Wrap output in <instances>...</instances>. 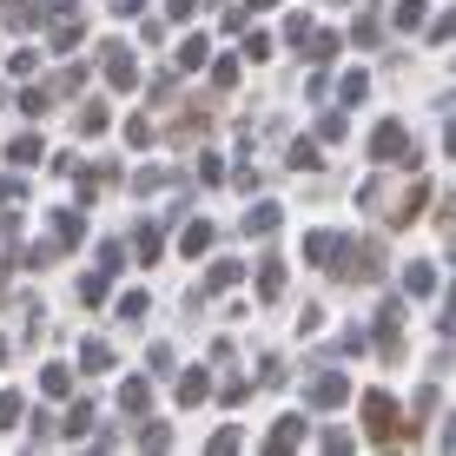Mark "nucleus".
Here are the masks:
<instances>
[{
  "mask_svg": "<svg viewBox=\"0 0 456 456\" xmlns=\"http://www.w3.org/2000/svg\"><path fill=\"white\" fill-rule=\"evenodd\" d=\"M305 397L318 403V411H338L344 397H351V377L344 370H311V384H305Z\"/></svg>",
  "mask_w": 456,
  "mask_h": 456,
  "instance_id": "2",
  "label": "nucleus"
},
{
  "mask_svg": "<svg viewBox=\"0 0 456 456\" xmlns=\"http://www.w3.org/2000/svg\"><path fill=\"white\" fill-rule=\"evenodd\" d=\"M297 444H305V417H285L272 430V450H297Z\"/></svg>",
  "mask_w": 456,
  "mask_h": 456,
  "instance_id": "16",
  "label": "nucleus"
},
{
  "mask_svg": "<svg viewBox=\"0 0 456 456\" xmlns=\"http://www.w3.org/2000/svg\"><path fill=\"white\" fill-rule=\"evenodd\" d=\"M119 318H126V324L146 318V291H126V297H119Z\"/></svg>",
  "mask_w": 456,
  "mask_h": 456,
  "instance_id": "29",
  "label": "nucleus"
},
{
  "mask_svg": "<svg viewBox=\"0 0 456 456\" xmlns=\"http://www.w3.org/2000/svg\"><path fill=\"white\" fill-rule=\"evenodd\" d=\"M139 444H146V450H166L172 430H166V423H146V430H139Z\"/></svg>",
  "mask_w": 456,
  "mask_h": 456,
  "instance_id": "30",
  "label": "nucleus"
},
{
  "mask_svg": "<svg viewBox=\"0 0 456 456\" xmlns=\"http://www.w3.org/2000/svg\"><path fill=\"white\" fill-rule=\"evenodd\" d=\"M436 331H444V338H456V291H450V305H444V318H436Z\"/></svg>",
  "mask_w": 456,
  "mask_h": 456,
  "instance_id": "35",
  "label": "nucleus"
},
{
  "mask_svg": "<svg viewBox=\"0 0 456 456\" xmlns=\"http://www.w3.org/2000/svg\"><path fill=\"white\" fill-rule=\"evenodd\" d=\"M73 133H80V139L106 133V106H80V119H73Z\"/></svg>",
  "mask_w": 456,
  "mask_h": 456,
  "instance_id": "20",
  "label": "nucleus"
},
{
  "mask_svg": "<svg viewBox=\"0 0 456 456\" xmlns=\"http://www.w3.org/2000/svg\"><path fill=\"white\" fill-rule=\"evenodd\" d=\"M53 232H60L67 245H80V239H86V218H80V212H60V218H53Z\"/></svg>",
  "mask_w": 456,
  "mask_h": 456,
  "instance_id": "22",
  "label": "nucleus"
},
{
  "mask_svg": "<svg viewBox=\"0 0 456 456\" xmlns=\"http://www.w3.org/2000/svg\"><path fill=\"white\" fill-rule=\"evenodd\" d=\"M239 272L245 265H232V258H218L212 272H206V291H225V285H239Z\"/></svg>",
  "mask_w": 456,
  "mask_h": 456,
  "instance_id": "17",
  "label": "nucleus"
},
{
  "mask_svg": "<svg viewBox=\"0 0 456 456\" xmlns=\"http://www.w3.org/2000/svg\"><path fill=\"white\" fill-rule=\"evenodd\" d=\"M291 166H297V172H318L324 159H318V146H311V139H297V146H291Z\"/></svg>",
  "mask_w": 456,
  "mask_h": 456,
  "instance_id": "26",
  "label": "nucleus"
},
{
  "mask_svg": "<svg viewBox=\"0 0 456 456\" xmlns=\"http://www.w3.org/2000/svg\"><path fill=\"white\" fill-rule=\"evenodd\" d=\"M370 152H377L384 166H417V159H411V139H403V126H390V119L370 133Z\"/></svg>",
  "mask_w": 456,
  "mask_h": 456,
  "instance_id": "4",
  "label": "nucleus"
},
{
  "mask_svg": "<svg viewBox=\"0 0 456 456\" xmlns=\"http://www.w3.org/2000/svg\"><path fill=\"white\" fill-rule=\"evenodd\" d=\"M444 152H456V126H450V133H444Z\"/></svg>",
  "mask_w": 456,
  "mask_h": 456,
  "instance_id": "38",
  "label": "nucleus"
},
{
  "mask_svg": "<svg viewBox=\"0 0 456 456\" xmlns=\"http://www.w3.org/2000/svg\"><path fill=\"white\" fill-rule=\"evenodd\" d=\"M20 113H27V119H40V113H53V93H40V86H34V93H20Z\"/></svg>",
  "mask_w": 456,
  "mask_h": 456,
  "instance_id": "24",
  "label": "nucleus"
},
{
  "mask_svg": "<svg viewBox=\"0 0 456 456\" xmlns=\"http://www.w3.org/2000/svg\"><path fill=\"white\" fill-rule=\"evenodd\" d=\"M278 225V206H251L245 212V232H272Z\"/></svg>",
  "mask_w": 456,
  "mask_h": 456,
  "instance_id": "27",
  "label": "nucleus"
},
{
  "mask_svg": "<svg viewBox=\"0 0 456 456\" xmlns=\"http://www.w3.org/2000/svg\"><path fill=\"white\" fill-rule=\"evenodd\" d=\"M20 417H27L20 390H0V436H7V430H20Z\"/></svg>",
  "mask_w": 456,
  "mask_h": 456,
  "instance_id": "13",
  "label": "nucleus"
},
{
  "mask_svg": "<svg viewBox=\"0 0 456 456\" xmlns=\"http://www.w3.org/2000/svg\"><path fill=\"white\" fill-rule=\"evenodd\" d=\"M403 291H411V297H430V291H436V272H430V265H403Z\"/></svg>",
  "mask_w": 456,
  "mask_h": 456,
  "instance_id": "12",
  "label": "nucleus"
},
{
  "mask_svg": "<svg viewBox=\"0 0 456 456\" xmlns=\"http://www.w3.org/2000/svg\"><path fill=\"white\" fill-rule=\"evenodd\" d=\"M133 245H139V258L152 265V258H159V225H139V232H133Z\"/></svg>",
  "mask_w": 456,
  "mask_h": 456,
  "instance_id": "25",
  "label": "nucleus"
},
{
  "mask_svg": "<svg viewBox=\"0 0 456 456\" xmlns=\"http://www.w3.org/2000/svg\"><path fill=\"white\" fill-rule=\"evenodd\" d=\"M119 258H126V245H119V239H106V245H100V265H106V272H119Z\"/></svg>",
  "mask_w": 456,
  "mask_h": 456,
  "instance_id": "34",
  "label": "nucleus"
},
{
  "mask_svg": "<svg viewBox=\"0 0 456 456\" xmlns=\"http://www.w3.org/2000/svg\"><path fill=\"white\" fill-rule=\"evenodd\" d=\"M364 430H370V444H397V436H403V411H397V397L370 390V397H364Z\"/></svg>",
  "mask_w": 456,
  "mask_h": 456,
  "instance_id": "1",
  "label": "nucleus"
},
{
  "mask_svg": "<svg viewBox=\"0 0 456 456\" xmlns=\"http://www.w3.org/2000/svg\"><path fill=\"white\" fill-rule=\"evenodd\" d=\"M40 390H46V397H67V390H73V370H67V364H46V370H40Z\"/></svg>",
  "mask_w": 456,
  "mask_h": 456,
  "instance_id": "15",
  "label": "nucleus"
},
{
  "mask_svg": "<svg viewBox=\"0 0 456 456\" xmlns=\"http://www.w3.org/2000/svg\"><path fill=\"white\" fill-rule=\"evenodd\" d=\"M397 27H423V0H397Z\"/></svg>",
  "mask_w": 456,
  "mask_h": 456,
  "instance_id": "31",
  "label": "nucleus"
},
{
  "mask_svg": "<svg viewBox=\"0 0 456 456\" xmlns=\"http://www.w3.org/2000/svg\"><path fill=\"white\" fill-rule=\"evenodd\" d=\"M100 53H106V80H113V86H133V80H139V67H133V53H126V46H100Z\"/></svg>",
  "mask_w": 456,
  "mask_h": 456,
  "instance_id": "6",
  "label": "nucleus"
},
{
  "mask_svg": "<svg viewBox=\"0 0 456 456\" xmlns=\"http://www.w3.org/2000/svg\"><path fill=\"white\" fill-rule=\"evenodd\" d=\"M206 53H212L206 40H199V34H185V40H179V53H172V60H179L185 73H199V67H206Z\"/></svg>",
  "mask_w": 456,
  "mask_h": 456,
  "instance_id": "10",
  "label": "nucleus"
},
{
  "mask_svg": "<svg viewBox=\"0 0 456 456\" xmlns=\"http://www.w3.org/2000/svg\"><path fill=\"white\" fill-rule=\"evenodd\" d=\"M258 297H285V258H265L258 265Z\"/></svg>",
  "mask_w": 456,
  "mask_h": 456,
  "instance_id": "9",
  "label": "nucleus"
},
{
  "mask_svg": "<svg viewBox=\"0 0 456 456\" xmlns=\"http://www.w3.org/2000/svg\"><path fill=\"white\" fill-rule=\"evenodd\" d=\"M46 27H53V46H60V53H67V46H80V34H86L80 7H67V0H60V7H46Z\"/></svg>",
  "mask_w": 456,
  "mask_h": 456,
  "instance_id": "5",
  "label": "nucleus"
},
{
  "mask_svg": "<svg viewBox=\"0 0 456 456\" xmlns=\"http://www.w3.org/2000/svg\"><path fill=\"white\" fill-rule=\"evenodd\" d=\"M80 86H86V67H67V73L53 80V93H80Z\"/></svg>",
  "mask_w": 456,
  "mask_h": 456,
  "instance_id": "32",
  "label": "nucleus"
},
{
  "mask_svg": "<svg viewBox=\"0 0 456 456\" xmlns=\"http://www.w3.org/2000/svg\"><path fill=\"white\" fill-rule=\"evenodd\" d=\"M206 245H212V225H206V218H192V225L179 232V251H185V258H199Z\"/></svg>",
  "mask_w": 456,
  "mask_h": 456,
  "instance_id": "11",
  "label": "nucleus"
},
{
  "mask_svg": "<svg viewBox=\"0 0 456 456\" xmlns=\"http://www.w3.org/2000/svg\"><path fill=\"white\" fill-rule=\"evenodd\" d=\"M331 258H344V278L370 285V278H377V265H384V251H377V245H344V239H338V251H331Z\"/></svg>",
  "mask_w": 456,
  "mask_h": 456,
  "instance_id": "3",
  "label": "nucleus"
},
{
  "mask_svg": "<svg viewBox=\"0 0 456 456\" xmlns=\"http://www.w3.org/2000/svg\"><path fill=\"white\" fill-rule=\"evenodd\" d=\"M146 403H152V384H146V377H133V384H119V411L146 417Z\"/></svg>",
  "mask_w": 456,
  "mask_h": 456,
  "instance_id": "8",
  "label": "nucleus"
},
{
  "mask_svg": "<svg viewBox=\"0 0 456 456\" xmlns=\"http://www.w3.org/2000/svg\"><path fill=\"white\" fill-rule=\"evenodd\" d=\"M251 7H278V0H251Z\"/></svg>",
  "mask_w": 456,
  "mask_h": 456,
  "instance_id": "40",
  "label": "nucleus"
},
{
  "mask_svg": "<svg viewBox=\"0 0 456 456\" xmlns=\"http://www.w3.org/2000/svg\"><path fill=\"white\" fill-rule=\"evenodd\" d=\"M106 7H113V13H119V20H133V13H139V7H146V0H106Z\"/></svg>",
  "mask_w": 456,
  "mask_h": 456,
  "instance_id": "37",
  "label": "nucleus"
},
{
  "mask_svg": "<svg viewBox=\"0 0 456 456\" xmlns=\"http://www.w3.org/2000/svg\"><path fill=\"white\" fill-rule=\"evenodd\" d=\"M192 7H199V0H166V13H172V20H192Z\"/></svg>",
  "mask_w": 456,
  "mask_h": 456,
  "instance_id": "36",
  "label": "nucleus"
},
{
  "mask_svg": "<svg viewBox=\"0 0 456 456\" xmlns=\"http://www.w3.org/2000/svg\"><path fill=\"white\" fill-rule=\"evenodd\" d=\"M331 251H338L331 232H311V239H305V258H311V265H331Z\"/></svg>",
  "mask_w": 456,
  "mask_h": 456,
  "instance_id": "18",
  "label": "nucleus"
},
{
  "mask_svg": "<svg viewBox=\"0 0 456 456\" xmlns=\"http://www.w3.org/2000/svg\"><path fill=\"white\" fill-rule=\"evenodd\" d=\"M86 423H93V403H73V411H67V423H60V430H67V436H80Z\"/></svg>",
  "mask_w": 456,
  "mask_h": 456,
  "instance_id": "28",
  "label": "nucleus"
},
{
  "mask_svg": "<svg viewBox=\"0 0 456 456\" xmlns=\"http://www.w3.org/2000/svg\"><path fill=\"white\" fill-rule=\"evenodd\" d=\"M7 159H13V166H34V159H40V139H34V133H20V139L7 146Z\"/></svg>",
  "mask_w": 456,
  "mask_h": 456,
  "instance_id": "21",
  "label": "nucleus"
},
{
  "mask_svg": "<svg viewBox=\"0 0 456 456\" xmlns=\"http://www.w3.org/2000/svg\"><path fill=\"white\" fill-rule=\"evenodd\" d=\"M444 444H450V450H456V423H450V430H444Z\"/></svg>",
  "mask_w": 456,
  "mask_h": 456,
  "instance_id": "39",
  "label": "nucleus"
},
{
  "mask_svg": "<svg viewBox=\"0 0 456 456\" xmlns=\"http://www.w3.org/2000/svg\"><path fill=\"white\" fill-rule=\"evenodd\" d=\"M80 364H86V370H113V351H106L100 338H86V344H80Z\"/></svg>",
  "mask_w": 456,
  "mask_h": 456,
  "instance_id": "19",
  "label": "nucleus"
},
{
  "mask_svg": "<svg viewBox=\"0 0 456 456\" xmlns=\"http://www.w3.org/2000/svg\"><path fill=\"white\" fill-rule=\"evenodd\" d=\"M364 93H370V80H364V73H344V80H338V100H344V106H357Z\"/></svg>",
  "mask_w": 456,
  "mask_h": 456,
  "instance_id": "23",
  "label": "nucleus"
},
{
  "mask_svg": "<svg viewBox=\"0 0 456 456\" xmlns=\"http://www.w3.org/2000/svg\"><path fill=\"white\" fill-rule=\"evenodd\" d=\"M80 297H86V305H100V297H106V272H93V278H80Z\"/></svg>",
  "mask_w": 456,
  "mask_h": 456,
  "instance_id": "33",
  "label": "nucleus"
},
{
  "mask_svg": "<svg viewBox=\"0 0 456 456\" xmlns=\"http://www.w3.org/2000/svg\"><path fill=\"white\" fill-rule=\"evenodd\" d=\"M172 377H179V403H206L212 397V377L206 370H172Z\"/></svg>",
  "mask_w": 456,
  "mask_h": 456,
  "instance_id": "7",
  "label": "nucleus"
},
{
  "mask_svg": "<svg viewBox=\"0 0 456 456\" xmlns=\"http://www.w3.org/2000/svg\"><path fill=\"white\" fill-rule=\"evenodd\" d=\"M423 199H430V185H411V192H403V206L390 212V225H411V218L423 212Z\"/></svg>",
  "mask_w": 456,
  "mask_h": 456,
  "instance_id": "14",
  "label": "nucleus"
}]
</instances>
